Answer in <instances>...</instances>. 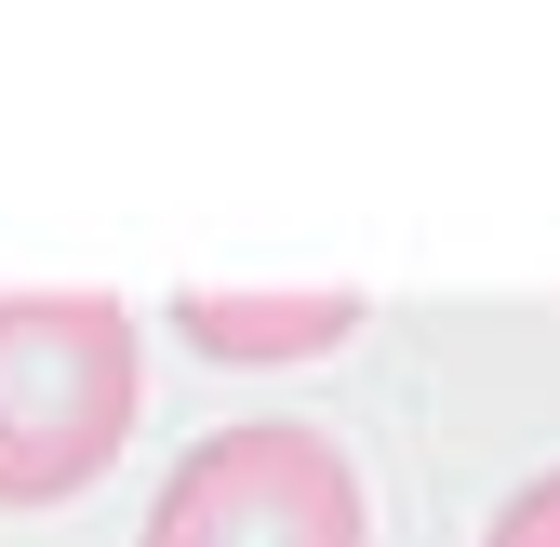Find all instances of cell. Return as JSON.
Returning <instances> with one entry per match:
<instances>
[{
	"label": "cell",
	"instance_id": "cell-1",
	"mask_svg": "<svg viewBox=\"0 0 560 547\" xmlns=\"http://www.w3.org/2000/svg\"><path fill=\"white\" fill-rule=\"evenodd\" d=\"M133 441V321L107 294H0V508H54Z\"/></svg>",
	"mask_w": 560,
	"mask_h": 547
},
{
	"label": "cell",
	"instance_id": "cell-4",
	"mask_svg": "<svg viewBox=\"0 0 560 547\" xmlns=\"http://www.w3.org/2000/svg\"><path fill=\"white\" fill-rule=\"evenodd\" d=\"M480 547H560V467H547V481H521V494H508V521L480 534Z\"/></svg>",
	"mask_w": 560,
	"mask_h": 547
},
{
	"label": "cell",
	"instance_id": "cell-2",
	"mask_svg": "<svg viewBox=\"0 0 560 547\" xmlns=\"http://www.w3.org/2000/svg\"><path fill=\"white\" fill-rule=\"evenodd\" d=\"M361 467H347L320 428L254 415L174 454V481L148 508V547H361Z\"/></svg>",
	"mask_w": 560,
	"mask_h": 547
},
{
	"label": "cell",
	"instance_id": "cell-3",
	"mask_svg": "<svg viewBox=\"0 0 560 547\" xmlns=\"http://www.w3.org/2000/svg\"><path fill=\"white\" fill-rule=\"evenodd\" d=\"M187 348L214 361H294V348H334L347 321H361V294H187Z\"/></svg>",
	"mask_w": 560,
	"mask_h": 547
}]
</instances>
